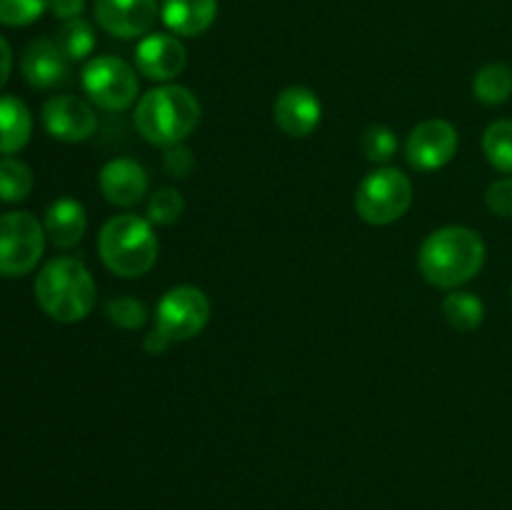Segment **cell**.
Returning a JSON list of instances; mask_svg holds the SVG:
<instances>
[{
  "label": "cell",
  "mask_w": 512,
  "mask_h": 510,
  "mask_svg": "<svg viewBox=\"0 0 512 510\" xmlns=\"http://www.w3.org/2000/svg\"><path fill=\"white\" fill-rule=\"evenodd\" d=\"M485 265V243L463 225L433 230L420 245L418 268L430 285L455 290L470 283Z\"/></svg>",
  "instance_id": "1"
},
{
  "label": "cell",
  "mask_w": 512,
  "mask_h": 510,
  "mask_svg": "<svg viewBox=\"0 0 512 510\" xmlns=\"http://www.w3.org/2000/svg\"><path fill=\"white\" fill-rule=\"evenodd\" d=\"M98 288L83 260L60 255L48 260L35 278V300L48 318L80 323L93 310Z\"/></svg>",
  "instance_id": "2"
},
{
  "label": "cell",
  "mask_w": 512,
  "mask_h": 510,
  "mask_svg": "<svg viewBox=\"0 0 512 510\" xmlns=\"http://www.w3.org/2000/svg\"><path fill=\"white\" fill-rule=\"evenodd\" d=\"M133 123L148 143L170 148L183 143L198 128L200 103L185 85H158L140 95Z\"/></svg>",
  "instance_id": "3"
},
{
  "label": "cell",
  "mask_w": 512,
  "mask_h": 510,
  "mask_svg": "<svg viewBox=\"0 0 512 510\" xmlns=\"http://www.w3.org/2000/svg\"><path fill=\"white\" fill-rule=\"evenodd\" d=\"M158 238L153 223L135 213L113 215L100 228L98 253L110 273L120 278H140L158 263Z\"/></svg>",
  "instance_id": "4"
},
{
  "label": "cell",
  "mask_w": 512,
  "mask_h": 510,
  "mask_svg": "<svg viewBox=\"0 0 512 510\" xmlns=\"http://www.w3.org/2000/svg\"><path fill=\"white\" fill-rule=\"evenodd\" d=\"M413 205V183L398 168L373 170L355 190V210L370 225H390L403 218Z\"/></svg>",
  "instance_id": "5"
},
{
  "label": "cell",
  "mask_w": 512,
  "mask_h": 510,
  "mask_svg": "<svg viewBox=\"0 0 512 510\" xmlns=\"http://www.w3.org/2000/svg\"><path fill=\"white\" fill-rule=\"evenodd\" d=\"M80 83L90 103L110 113H120L138 100V73L118 55H98L88 60L80 73Z\"/></svg>",
  "instance_id": "6"
},
{
  "label": "cell",
  "mask_w": 512,
  "mask_h": 510,
  "mask_svg": "<svg viewBox=\"0 0 512 510\" xmlns=\"http://www.w3.org/2000/svg\"><path fill=\"white\" fill-rule=\"evenodd\" d=\"M45 228L33 213L15 210L0 215V275L20 278L40 263L45 250Z\"/></svg>",
  "instance_id": "7"
},
{
  "label": "cell",
  "mask_w": 512,
  "mask_h": 510,
  "mask_svg": "<svg viewBox=\"0 0 512 510\" xmlns=\"http://www.w3.org/2000/svg\"><path fill=\"white\" fill-rule=\"evenodd\" d=\"M210 320V300L195 285H175L155 308V328L163 330L173 343L198 338Z\"/></svg>",
  "instance_id": "8"
},
{
  "label": "cell",
  "mask_w": 512,
  "mask_h": 510,
  "mask_svg": "<svg viewBox=\"0 0 512 510\" xmlns=\"http://www.w3.org/2000/svg\"><path fill=\"white\" fill-rule=\"evenodd\" d=\"M458 130L443 118H430L415 125L405 140V158L415 170H440L458 153Z\"/></svg>",
  "instance_id": "9"
},
{
  "label": "cell",
  "mask_w": 512,
  "mask_h": 510,
  "mask_svg": "<svg viewBox=\"0 0 512 510\" xmlns=\"http://www.w3.org/2000/svg\"><path fill=\"white\" fill-rule=\"evenodd\" d=\"M93 13L100 28L120 40L143 38L160 18L158 0H95Z\"/></svg>",
  "instance_id": "10"
},
{
  "label": "cell",
  "mask_w": 512,
  "mask_h": 510,
  "mask_svg": "<svg viewBox=\"0 0 512 510\" xmlns=\"http://www.w3.org/2000/svg\"><path fill=\"white\" fill-rule=\"evenodd\" d=\"M185 65H188V53L178 35L148 33L135 45V68L155 83H168L178 78Z\"/></svg>",
  "instance_id": "11"
},
{
  "label": "cell",
  "mask_w": 512,
  "mask_h": 510,
  "mask_svg": "<svg viewBox=\"0 0 512 510\" xmlns=\"http://www.w3.org/2000/svg\"><path fill=\"white\" fill-rule=\"evenodd\" d=\"M43 125L55 140L83 143L98 128V115L78 95H53L43 105Z\"/></svg>",
  "instance_id": "12"
},
{
  "label": "cell",
  "mask_w": 512,
  "mask_h": 510,
  "mask_svg": "<svg viewBox=\"0 0 512 510\" xmlns=\"http://www.w3.org/2000/svg\"><path fill=\"white\" fill-rule=\"evenodd\" d=\"M323 105L320 98L305 85H290L275 98L273 120L290 138H308L320 125Z\"/></svg>",
  "instance_id": "13"
},
{
  "label": "cell",
  "mask_w": 512,
  "mask_h": 510,
  "mask_svg": "<svg viewBox=\"0 0 512 510\" xmlns=\"http://www.w3.org/2000/svg\"><path fill=\"white\" fill-rule=\"evenodd\" d=\"M98 185L103 198L115 208H133L148 195V173L130 158H113L100 168Z\"/></svg>",
  "instance_id": "14"
},
{
  "label": "cell",
  "mask_w": 512,
  "mask_h": 510,
  "mask_svg": "<svg viewBox=\"0 0 512 510\" xmlns=\"http://www.w3.org/2000/svg\"><path fill=\"white\" fill-rule=\"evenodd\" d=\"M20 70H23L25 83L38 90H50L68 83L70 60L65 58L55 40L38 38L23 50Z\"/></svg>",
  "instance_id": "15"
},
{
  "label": "cell",
  "mask_w": 512,
  "mask_h": 510,
  "mask_svg": "<svg viewBox=\"0 0 512 510\" xmlns=\"http://www.w3.org/2000/svg\"><path fill=\"white\" fill-rule=\"evenodd\" d=\"M218 18V0H163L160 20L178 38H198Z\"/></svg>",
  "instance_id": "16"
},
{
  "label": "cell",
  "mask_w": 512,
  "mask_h": 510,
  "mask_svg": "<svg viewBox=\"0 0 512 510\" xmlns=\"http://www.w3.org/2000/svg\"><path fill=\"white\" fill-rule=\"evenodd\" d=\"M43 228L55 248H75L83 240L85 230H88V213H85L83 203H78V200L58 198L45 210Z\"/></svg>",
  "instance_id": "17"
},
{
  "label": "cell",
  "mask_w": 512,
  "mask_h": 510,
  "mask_svg": "<svg viewBox=\"0 0 512 510\" xmlns=\"http://www.w3.org/2000/svg\"><path fill=\"white\" fill-rule=\"evenodd\" d=\"M33 135L28 105L15 95H0V155H15Z\"/></svg>",
  "instance_id": "18"
},
{
  "label": "cell",
  "mask_w": 512,
  "mask_h": 510,
  "mask_svg": "<svg viewBox=\"0 0 512 510\" xmlns=\"http://www.w3.org/2000/svg\"><path fill=\"white\" fill-rule=\"evenodd\" d=\"M443 315L455 330L470 333V330L483 325L485 303L475 293H468V290H453L450 295H445Z\"/></svg>",
  "instance_id": "19"
},
{
  "label": "cell",
  "mask_w": 512,
  "mask_h": 510,
  "mask_svg": "<svg viewBox=\"0 0 512 510\" xmlns=\"http://www.w3.org/2000/svg\"><path fill=\"white\" fill-rule=\"evenodd\" d=\"M473 95L485 105H503L512 95V70L503 63H490L478 70Z\"/></svg>",
  "instance_id": "20"
},
{
  "label": "cell",
  "mask_w": 512,
  "mask_h": 510,
  "mask_svg": "<svg viewBox=\"0 0 512 510\" xmlns=\"http://www.w3.org/2000/svg\"><path fill=\"white\" fill-rule=\"evenodd\" d=\"M55 43H58V48L63 50V55L70 63L85 60L95 50V30L93 25L83 18L65 20V23L60 25Z\"/></svg>",
  "instance_id": "21"
},
{
  "label": "cell",
  "mask_w": 512,
  "mask_h": 510,
  "mask_svg": "<svg viewBox=\"0 0 512 510\" xmlns=\"http://www.w3.org/2000/svg\"><path fill=\"white\" fill-rule=\"evenodd\" d=\"M33 190V170L23 160L5 155L0 160V200L3 203H20Z\"/></svg>",
  "instance_id": "22"
},
{
  "label": "cell",
  "mask_w": 512,
  "mask_h": 510,
  "mask_svg": "<svg viewBox=\"0 0 512 510\" xmlns=\"http://www.w3.org/2000/svg\"><path fill=\"white\" fill-rule=\"evenodd\" d=\"M485 158L495 170L512 175V120H495L483 133Z\"/></svg>",
  "instance_id": "23"
},
{
  "label": "cell",
  "mask_w": 512,
  "mask_h": 510,
  "mask_svg": "<svg viewBox=\"0 0 512 510\" xmlns=\"http://www.w3.org/2000/svg\"><path fill=\"white\" fill-rule=\"evenodd\" d=\"M185 198L175 188H158L148 200V220L153 225H173L183 218Z\"/></svg>",
  "instance_id": "24"
},
{
  "label": "cell",
  "mask_w": 512,
  "mask_h": 510,
  "mask_svg": "<svg viewBox=\"0 0 512 510\" xmlns=\"http://www.w3.org/2000/svg\"><path fill=\"white\" fill-rule=\"evenodd\" d=\"M398 150V135L388 125H370L363 135V153L370 163L385 165Z\"/></svg>",
  "instance_id": "25"
},
{
  "label": "cell",
  "mask_w": 512,
  "mask_h": 510,
  "mask_svg": "<svg viewBox=\"0 0 512 510\" xmlns=\"http://www.w3.org/2000/svg\"><path fill=\"white\" fill-rule=\"evenodd\" d=\"M105 313H108L110 323L123 330H138L148 323V308L130 295H118V298L110 300Z\"/></svg>",
  "instance_id": "26"
},
{
  "label": "cell",
  "mask_w": 512,
  "mask_h": 510,
  "mask_svg": "<svg viewBox=\"0 0 512 510\" xmlns=\"http://www.w3.org/2000/svg\"><path fill=\"white\" fill-rule=\"evenodd\" d=\"M48 10V0H0V25L23 28Z\"/></svg>",
  "instance_id": "27"
},
{
  "label": "cell",
  "mask_w": 512,
  "mask_h": 510,
  "mask_svg": "<svg viewBox=\"0 0 512 510\" xmlns=\"http://www.w3.org/2000/svg\"><path fill=\"white\" fill-rule=\"evenodd\" d=\"M193 165H195V158H193V150H190L188 145L178 143L165 148L163 168L170 178H185V175L193 170Z\"/></svg>",
  "instance_id": "28"
},
{
  "label": "cell",
  "mask_w": 512,
  "mask_h": 510,
  "mask_svg": "<svg viewBox=\"0 0 512 510\" xmlns=\"http://www.w3.org/2000/svg\"><path fill=\"white\" fill-rule=\"evenodd\" d=\"M485 203L500 218H512V178H500L485 193Z\"/></svg>",
  "instance_id": "29"
},
{
  "label": "cell",
  "mask_w": 512,
  "mask_h": 510,
  "mask_svg": "<svg viewBox=\"0 0 512 510\" xmlns=\"http://www.w3.org/2000/svg\"><path fill=\"white\" fill-rule=\"evenodd\" d=\"M48 10L58 20H75L83 15L85 0H48Z\"/></svg>",
  "instance_id": "30"
},
{
  "label": "cell",
  "mask_w": 512,
  "mask_h": 510,
  "mask_svg": "<svg viewBox=\"0 0 512 510\" xmlns=\"http://www.w3.org/2000/svg\"><path fill=\"white\" fill-rule=\"evenodd\" d=\"M170 345H173V340H170L168 335H165L163 330H158V328H153L143 338V348H145V353H148V355H163L165 350L170 348Z\"/></svg>",
  "instance_id": "31"
},
{
  "label": "cell",
  "mask_w": 512,
  "mask_h": 510,
  "mask_svg": "<svg viewBox=\"0 0 512 510\" xmlns=\"http://www.w3.org/2000/svg\"><path fill=\"white\" fill-rule=\"evenodd\" d=\"M10 70H13V53H10V45L8 40L0 35V88L8 83L10 78Z\"/></svg>",
  "instance_id": "32"
}]
</instances>
